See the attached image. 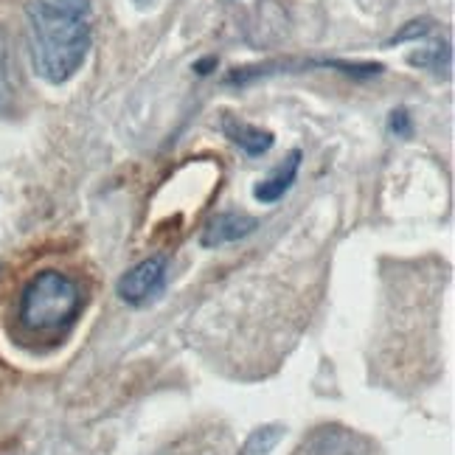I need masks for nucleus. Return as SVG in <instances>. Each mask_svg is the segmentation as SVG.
<instances>
[{"mask_svg":"<svg viewBox=\"0 0 455 455\" xmlns=\"http://www.w3.org/2000/svg\"><path fill=\"white\" fill-rule=\"evenodd\" d=\"M14 96V68H12V48L4 26H0V108H6Z\"/></svg>","mask_w":455,"mask_h":455,"instance_id":"nucleus-9","label":"nucleus"},{"mask_svg":"<svg viewBox=\"0 0 455 455\" xmlns=\"http://www.w3.org/2000/svg\"><path fill=\"white\" fill-rule=\"evenodd\" d=\"M256 228H259V220H253L248 214L225 212V214H217L205 222L203 234H200V244L203 248H222V244H231V242L251 236Z\"/></svg>","mask_w":455,"mask_h":455,"instance_id":"nucleus-4","label":"nucleus"},{"mask_svg":"<svg viewBox=\"0 0 455 455\" xmlns=\"http://www.w3.org/2000/svg\"><path fill=\"white\" fill-rule=\"evenodd\" d=\"M166 275H169V265L164 256H149L144 261H138L135 267H130L124 275L118 278L116 292L118 299L130 304V307H144L147 301H152L155 295H161L166 287Z\"/></svg>","mask_w":455,"mask_h":455,"instance_id":"nucleus-3","label":"nucleus"},{"mask_svg":"<svg viewBox=\"0 0 455 455\" xmlns=\"http://www.w3.org/2000/svg\"><path fill=\"white\" fill-rule=\"evenodd\" d=\"M430 20H413V23H408L402 31H396L394 37L388 40V45H394V43H408V40H422V37H427L430 34Z\"/></svg>","mask_w":455,"mask_h":455,"instance_id":"nucleus-10","label":"nucleus"},{"mask_svg":"<svg viewBox=\"0 0 455 455\" xmlns=\"http://www.w3.org/2000/svg\"><path fill=\"white\" fill-rule=\"evenodd\" d=\"M391 132L399 135V138H411L413 124H411L408 110H394V113H391Z\"/></svg>","mask_w":455,"mask_h":455,"instance_id":"nucleus-11","label":"nucleus"},{"mask_svg":"<svg viewBox=\"0 0 455 455\" xmlns=\"http://www.w3.org/2000/svg\"><path fill=\"white\" fill-rule=\"evenodd\" d=\"M287 427L284 425H265V427H256L248 439H244L239 455H267L275 450V444L284 439Z\"/></svg>","mask_w":455,"mask_h":455,"instance_id":"nucleus-7","label":"nucleus"},{"mask_svg":"<svg viewBox=\"0 0 455 455\" xmlns=\"http://www.w3.org/2000/svg\"><path fill=\"white\" fill-rule=\"evenodd\" d=\"M28 54L34 74L48 84L71 82L93 45L91 0H28Z\"/></svg>","mask_w":455,"mask_h":455,"instance_id":"nucleus-1","label":"nucleus"},{"mask_svg":"<svg viewBox=\"0 0 455 455\" xmlns=\"http://www.w3.org/2000/svg\"><path fill=\"white\" fill-rule=\"evenodd\" d=\"M220 127H222L228 141L236 144L248 157H261V155H267L273 149V141H275L273 132L261 130V127L251 124V121H244V118H236L231 113H225Z\"/></svg>","mask_w":455,"mask_h":455,"instance_id":"nucleus-5","label":"nucleus"},{"mask_svg":"<svg viewBox=\"0 0 455 455\" xmlns=\"http://www.w3.org/2000/svg\"><path fill=\"white\" fill-rule=\"evenodd\" d=\"M135 6H141V9H147V6H152V4H157V0H132Z\"/></svg>","mask_w":455,"mask_h":455,"instance_id":"nucleus-12","label":"nucleus"},{"mask_svg":"<svg viewBox=\"0 0 455 455\" xmlns=\"http://www.w3.org/2000/svg\"><path fill=\"white\" fill-rule=\"evenodd\" d=\"M408 62L416 65V68H425V71L442 74L450 68V45L447 43H433L427 48H419L408 57Z\"/></svg>","mask_w":455,"mask_h":455,"instance_id":"nucleus-8","label":"nucleus"},{"mask_svg":"<svg viewBox=\"0 0 455 455\" xmlns=\"http://www.w3.org/2000/svg\"><path fill=\"white\" fill-rule=\"evenodd\" d=\"M301 149H292L282 164H278L265 180H261L256 188H253V197L259 200V203H265V205H270V203H278L282 200L287 191L292 188V183H295V178H299V169H301Z\"/></svg>","mask_w":455,"mask_h":455,"instance_id":"nucleus-6","label":"nucleus"},{"mask_svg":"<svg viewBox=\"0 0 455 455\" xmlns=\"http://www.w3.org/2000/svg\"><path fill=\"white\" fill-rule=\"evenodd\" d=\"M84 307V292L76 278L60 270H43L20 295L17 318L34 335H57L74 326Z\"/></svg>","mask_w":455,"mask_h":455,"instance_id":"nucleus-2","label":"nucleus"}]
</instances>
